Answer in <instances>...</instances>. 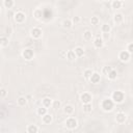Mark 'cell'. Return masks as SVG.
I'll return each instance as SVG.
<instances>
[{
  "instance_id": "obj_23",
  "label": "cell",
  "mask_w": 133,
  "mask_h": 133,
  "mask_svg": "<svg viewBox=\"0 0 133 133\" xmlns=\"http://www.w3.org/2000/svg\"><path fill=\"white\" fill-rule=\"evenodd\" d=\"M92 109H93V107H92L91 103H85V104H83V110L85 112H91Z\"/></svg>"
},
{
  "instance_id": "obj_7",
  "label": "cell",
  "mask_w": 133,
  "mask_h": 133,
  "mask_svg": "<svg viewBox=\"0 0 133 133\" xmlns=\"http://www.w3.org/2000/svg\"><path fill=\"white\" fill-rule=\"evenodd\" d=\"M80 98H81V101L83 104H85V103H91V101H92V96L88 93H83Z\"/></svg>"
},
{
  "instance_id": "obj_3",
  "label": "cell",
  "mask_w": 133,
  "mask_h": 133,
  "mask_svg": "<svg viewBox=\"0 0 133 133\" xmlns=\"http://www.w3.org/2000/svg\"><path fill=\"white\" fill-rule=\"evenodd\" d=\"M22 56L25 58L26 60H30L33 58L34 54H33V51L31 50V49H25V50L22 52Z\"/></svg>"
},
{
  "instance_id": "obj_37",
  "label": "cell",
  "mask_w": 133,
  "mask_h": 133,
  "mask_svg": "<svg viewBox=\"0 0 133 133\" xmlns=\"http://www.w3.org/2000/svg\"><path fill=\"white\" fill-rule=\"evenodd\" d=\"M5 95H6V91L4 88H1V98H4Z\"/></svg>"
},
{
  "instance_id": "obj_21",
  "label": "cell",
  "mask_w": 133,
  "mask_h": 133,
  "mask_svg": "<svg viewBox=\"0 0 133 133\" xmlns=\"http://www.w3.org/2000/svg\"><path fill=\"white\" fill-rule=\"evenodd\" d=\"M26 103H27V100H26L25 97H20L18 99V104L20 105V106H25Z\"/></svg>"
},
{
  "instance_id": "obj_20",
  "label": "cell",
  "mask_w": 133,
  "mask_h": 133,
  "mask_svg": "<svg viewBox=\"0 0 133 133\" xmlns=\"http://www.w3.org/2000/svg\"><path fill=\"white\" fill-rule=\"evenodd\" d=\"M52 16V12L50 9H45V11H43V17L46 18V19H50Z\"/></svg>"
},
{
  "instance_id": "obj_24",
  "label": "cell",
  "mask_w": 133,
  "mask_h": 133,
  "mask_svg": "<svg viewBox=\"0 0 133 133\" xmlns=\"http://www.w3.org/2000/svg\"><path fill=\"white\" fill-rule=\"evenodd\" d=\"M46 113H47V108L45 106H44V107H40L38 109V115H42L43 116V115H45Z\"/></svg>"
},
{
  "instance_id": "obj_5",
  "label": "cell",
  "mask_w": 133,
  "mask_h": 133,
  "mask_svg": "<svg viewBox=\"0 0 133 133\" xmlns=\"http://www.w3.org/2000/svg\"><path fill=\"white\" fill-rule=\"evenodd\" d=\"M66 125L69 129H74V128L77 127V121L74 119V117H69L66 121Z\"/></svg>"
},
{
  "instance_id": "obj_10",
  "label": "cell",
  "mask_w": 133,
  "mask_h": 133,
  "mask_svg": "<svg viewBox=\"0 0 133 133\" xmlns=\"http://www.w3.org/2000/svg\"><path fill=\"white\" fill-rule=\"evenodd\" d=\"M126 121V114L123 112H119L116 114V122L120 123V124H122V123H124Z\"/></svg>"
},
{
  "instance_id": "obj_34",
  "label": "cell",
  "mask_w": 133,
  "mask_h": 133,
  "mask_svg": "<svg viewBox=\"0 0 133 133\" xmlns=\"http://www.w3.org/2000/svg\"><path fill=\"white\" fill-rule=\"evenodd\" d=\"M111 71H112L111 67H104V68H103V73H104L105 75H108V74H109Z\"/></svg>"
},
{
  "instance_id": "obj_18",
  "label": "cell",
  "mask_w": 133,
  "mask_h": 133,
  "mask_svg": "<svg viewBox=\"0 0 133 133\" xmlns=\"http://www.w3.org/2000/svg\"><path fill=\"white\" fill-rule=\"evenodd\" d=\"M75 53H76V55H77V57H81L83 54H84V50L81 48V47H77V48H75Z\"/></svg>"
},
{
  "instance_id": "obj_4",
  "label": "cell",
  "mask_w": 133,
  "mask_h": 133,
  "mask_svg": "<svg viewBox=\"0 0 133 133\" xmlns=\"http://www.w3.org/2000/svg\"><path fill=\"white\" fill-rule=\"evenodd\" d=\"M14 19L17 23H23L24 21H25V14H24L23 12H18L17 14H15Z\"/></svg>"
},
{
  "instance_id": "obj_33",
  "label": "cell",
  "mask_w": 133,
  "mask_h": 133,
  "mask_svg": "<svg viewBox=\"0 0 133 133\" xmlns=\"http://www.w3.org/2000/svg\"><path fill=\"white\" fill-rule=\"evenodd\" d=\"M83 75H84V77H85V78H87V79H90L91 76L93 75V72H92V70H85V71H84V74H83Z\"/></svg>"
},
{
  "instance_id": "obj_30",
  "label": "cell",
  "mask_w": 133,
  "mask_h": 133,
  "mask_svg": "<svg viewBox=\"0 0 133 133\" xmlns=\"http://www.w3.org/2000/svg\"><path fill=\"white\" fill-rule=\"evenodd\" d=\"M62 25L65 28H71L72 27V21L71 20H65L62 23Z\"/></svg>"
},
{
  "instance_id": "obj_22",
  "label": "cell",
  "mask_w": 133,
  "mask_h": 133,
  "mask_svg": "<svg viewBox=\"0 0 133 133\" xmlns=\"http://www.w3.org/2000/svg\"><path fill=\"white\" fill-rule=\"evenodd\" d=\"M65 112L67 113V114H72V113L74 112V107L72 105H67L65 107Z\"/></svg>"
},
{
  "instance_id": "obj_26",
  "label": "cell",
  "mask_w": 133,
  "mask_h": 133,
  "mask_svg": "<svg viewBox=\"0 0 133 133\" xmlns=\"http://www.w3.org/2000/svg\"><path fill=\"white\" fill-rule=\"evenodd\" d=\"M83 38H84V40L88 41V40H92V38H93V33L91 31H85L84 33H83Z\"/></svg>"
},
{
  "instance_id": "obj_31",
  "label": "cell",
  "mask_w": 133,
  "mask_h": 133,
  "mask_svg": "<svg viewBox=\"0 0 133 133\" xmlns=\"http://www.w3.org/2000/svg\"><path fill=\"white\" fill-rule=\"evenodd\" d=\"M8 45V38H5V37H2L1 38V46L2 47H5Z\"/></svg>"
},
{
  "instance_id": "obj_13",
  "label": "cell",
  "mask_w": 133,
  "mask_h": 133,
  "mask_svg": "<svg viewBox=\"0 0 133 133\" xmlns=\"http://www.w3.org/2000/svg\"><path fill=\"white\" fill-rule=\"evenodd\" d=\"M52 100L50 99V98H45V99L43 100V106H45L46 108H48V107H50V106H52Z\"/></svg>"
},
{
  "instance_id": "obj_28",
  "label": "cell",
  "mask_w": 133,
  "mask_h": 133,
  "mask_svg": "<svg viewBox=\"0 0 133 133\" xmlns=\"http://www.w3.org/2000/svg\"><path fill=\"white\" fill-rule=\"evenodd\" d=\"M59 107H60V102L58 100H54L52 102V108L53 109H58Z\"/></svg>"
},
{
  "instance_id": "obj_17",
  "label": "cell",
  "mask_w": 133,
  "mask_h": 133,
  "mask_svg": "<svg viewBox=\"0 0 133 133\" xmlns=\"http://www.w3.org/2000/svg\"><path fill=\"white\" fill-rule=\"evenodd\" d=\"M43 122L45 123V124H50V123L52 122V116L50 114H46L43 115Z\"/></svg>"
},
{
  "instance_id": "obj_35",
  "label": "cell",
  "mask_w": 133,
  "mask_h": 133,
  "mask_svg": "<svg viewBox=\"0 0 133 133\" xmlns=\"http://www.w3.org/2000/svg\"><path fill=\"white\" fill-rule=\"evenodd\" d=\"M127 51L129 53H133V43H130L127 47Z\"/></svg>"
},
{
  "instance_id": "obj_19",
  "label": "cell",
  "mask_w": 133,
  "mask_h": 133,
  "mask_svg": "<svg viewBox=\"0 0 133 133\" xmlns=\"http://www.w3.org/2000/svg\"><path fill=\"white\" fill-rule=\"evenodd\" d=\"M38 131V128L34 125H30L28 128H27V132L28 133H37Z\"/></svg>"
},
{
  "instance_id": "obj_29",
  "label": "cell",
  "mask_w": 133,
  "mask_h": 133,
  "mask_svg": "<svg viewBox=\"0 0 133 133\" xmlns=\"http://www.w3.org/2000/svg\"><path fill=\"white\" fill-rule=\"evenodd\" d=\"M110 26L108 25V24H104V25L102 26V31L104 32V33H109V31H110Z\"/></svg>"
},
{
  "instance_id": "obj_8",
  "label": "cell",
  "mask_w": 133,
  "mask_h": 133,
  "mask_svg": "<svg viewBox=\"0 0 133 133\" xmlns=\"http://www.w3.org/2000/svg\"><path fill=\"white\" fill-rule=\"evenodd\" d=\"M90 80H91L92 83H94V84H97V83H99V82H100L101 77H100V75H99L98 73H93V75L91 76Z\"/></svg>"
},
{
  "instance_id": "obj_2",
  "label": "cell",
  "mask_w": 133,
  "mask_h": 133,
  "mask_svg": "<svg viewBox=\"0 0 133 133\" xmlns=\"http://www.w3.org/2000/svg\"><path fill=\"white\" fill-rule=\"evenodd\" d=\"M101 106H102V108H103V109H104L105 111H110L112 108H113V100H110V99H105V100H103Z\"/></svg>"
},
{
  "instance_id": "obj_9",
  "label": "cell",
  "mask_w": 133,
  "mask_h": 133,
  "mask_svg": "<svg viewBox=\"0 0 133 133\" xmlns=\"http://www.w3.org/2000/svg\"><path fill=\"white\" fill-rule=\"evenodd\" d=\"M31 37L33 38H40L42 37V30L40 28H33L31 30Z\"/></svg>"
},
{
  "instance_id": "obj_16",
  "label": "cell",
  "mask_w": 133,
  "mask_h": 133,
  "mask_svg": "<svg viewBox=\"0 0 133 133\" xmlns=\"http://www.w3.org/2000/svg\"><path fill=\"white\" fill-rule=\"evenodd\" d=\"M111 5H112V8L119 9V8H121V6H122V2L120 1V0H113L112 3H111Z\"/></svg>"
},
{
  "instance_id": "obj_25",
  "label": "cell",
  "mask_w": 133,
  "mask_h": 133,
  "mask_svg": "<svg viewBox=\"0 0 133 133\" xmlns=\"http://www.w3.org/2000/svg\"><path fill=\"white\" fill-rule=\"evenodd\" d=\"M116 75H117V74H116V71L112 69V71H111L109 74H108V78H109L110 80H114L115 78H116Z\"/></svg>"
},
{
  "instance_id": "obj_32",
  "label": "cell",
  "mask_w": 133,
  "mask_h": 133,
  "mask_svg": "<svg viewBox=\"0 0 133 133\" xmlns=\"http://www.w3.org/2000/svg\"><path fill=\"white\" fill-rule=\"evenodd\" d=\"M91 23H92V25H98V23H99V18L98 17H92Z\"/></svg>"
},
{
  "instance_id": "obj_36",
  "label": "cell",
  "mask_w": 133,
  "mask_h": 133,
  "mask_svg": "<svg viewBox=\"0 0 133 133\" xmlns=\"http://www.w3.org/2000/svg\"><path fill=\"white\" fill-rule=\"evenodd\" d=\"M79 21H80V18L79 17H74L73 20H72V22H74L75 24H78V23H79Z\"/></svg>"
},
{
  "instance_id": "obj_38",
  "label": "cell",
  "mask_w": 133,
  "mask_h": 133,
  "mask_svg": "<svg viewBox=\"0 0 133 133\" xmlns=\"http://www.w3.org/2000/svg\"><path fill=\"white\" fill-rule=\"evenodd\" d=\"M3 117H4V112L1 111V119H3Z\"/></svg>"
},
{
  "instance_id": "obj_11",
  "label": "cell",
  "mask_w": 133,
  "mask_h": 133,
  "mask_svg": "<svg viewBox=\"0 0 133 133\" xmlns=\"http://www.w3.org/2000/svg\"><path fill=\"white\" fill-rule=\"evenodd\" d=\"M76 57H77V55H76L75 51L70 50V51H68V52H67V58H68L69 60L73 61V60H75V59H76Z\"/></svg>"
},
{
  "instance_id": "obj_14",
  "label": "cell",
  "mask_w": 133,
  "mask_h": 133,
  "mask_svg": "<svg viewBox=\"0 0 133 133\" xmlns=\"http://www.w3.org/2000/svg\"><path fill=\"white\" fill-rule=\"evenodd\" d=\"M33 17L36 18V19H41L43 17V11L42 9H36V11L33 12Z\"/></svg>"
},
{
  "instance_id": "obj_1",
  "label": "cell",
  "mask_w": 133,
  "mask_h": 133,
  "mask_svg": "<svg viewBox=\"0 0 133 133\" xmlns=\"http://www.w3.org/2000/svg\"><path fill=\"white\" fill-rule=\"evenodd\" d=\"M125 99V95H124V93L121 92V91H116L112 94V100L113 102H115V103H122L123 101H124Z\"/></svg>"
},
{
  "instance_id": "obj_15",
  "label": "cell",
  "mask_w": 133,
  "mask_h": 133,
  "mask_svg": "<svg viewBox=\"0 0 133 133\" xmlns=\"http://www.w3.org/2000/svg\"><path fill=\"white\" fill-rule=\"evenodd\" d=\"M114 22L115 23H117V24H120V23H122L123 22V20H124V17H123V15L122 14H116L115 16H114Z\"/></svg>"
},
{
  "instance_id": "obj_27",
  "label": "cell",
  "mask_w": 133,
  "mask_h": 133,
  "mask_svg": "<svg viewBox=\"0 0 133 133\" xmlns=\"http://www.w3.org/2000/svg\"><path fill=\"white\" fill-rule=\"evenodd\" d=\"M4 6H5L6 8H11L13 5H14V2L13 0H4Z\"/></svg>"
},
{
  "instance_id": "obj_6",
  "label": "cell",
  "mask_w": 133,
  "mask_h": 133,
  "mask_svg": "<svg viewBox=\"0 0 133 133\" xmlns=\"http://www.w3.org/2000/svg\"><path fill=\"white\" fill-rule=\"evenodd\" d=\"M119 58L122 61H128L129 60V58H130V53L128 51H122V52H120Z\"/></svg>"
},
{
  "instance_id": "obj_12",
  "label": "cell",
  "mask_w": 133,
  "mask_h": 133,
  "mask_svg": "<svg viewBox=\"0 0 133 133\" xmlns=\"http://www.w3.org/2000/svg\"><path fill=\"white\" fill-rule=\"evenodd\" d=\"M94 45H95V47L96 48H102V46H103V40L101 38H95V41H94Z\"/></svg>"
}]
</instances>
